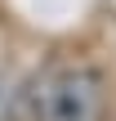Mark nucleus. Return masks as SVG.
<instances>
[{"mask_svg": "<svg viewBox=\"0 0 116 121\" xmlns=\"http://www.w3.org/2000/svg\"><path fill=\"white\" fill-rule=\"evenodd\" d=\"M103 112V76L94 67H63L40 81L31 94L36 121H98Z\"/></svg>", "mask_w": 116, "mask_h": 121, "instance_id": "nucleus-1", "label": "nucleus"}]
</instances>
